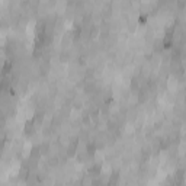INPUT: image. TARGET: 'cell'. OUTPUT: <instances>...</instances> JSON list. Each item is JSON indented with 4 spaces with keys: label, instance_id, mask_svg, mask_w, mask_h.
Returning <instances> with one entry per match:
<instances>
[{
    "label": "cell",
    "instance_id": "cell-1",
    "mask_svg": "<svg viewBox=\"0 0 186 186\" xmlns=\"http://www.w3.org/2000/svg\"><path fill=\"white\" fill-rule=\"evenodd\" d=\"M77 145H79V140H77V138H73V140L70 141L68 147H67V154L70 157L76 154V151H77Z\"/></svg>",
    "mask_w": 186,
    "mask_h": 186
},
{
    "label": "cell",
    "instance_id": "cell-2",
    "mask_svg": "<svg viewBox=\"0 0 186 186\" xmlns=\"http://www.w3.org/2000/svg\"><path fill=\"white\" fill-rule=\"evenodd\" d=\"M35 132V124L34 121H29V122H26V125H25V130H23V134L28 137H31L32 134Z\"/></svg>",
    "mask_w": 186,
    "mask_h": 186
},
{
    "label": "cell",
    "instance_id": "cell-3",
    "mask_svg": "<svg viewBox=\"0 0 186 186\" xmlns=\"http://www.w3.org/2000/svg\"><path fill=\"white\" fill-rule=\"evenodd\" d=\"M164 50V44H163V39H157L154 42V51L156 52H160V51Z\"/></svg>",
    "mask_w": 186,
    "mask_h": 186
},
{
    "label": "cell",
    "instance_id": "cell-4",
    "mask_svg": "<svg viewBox=\"0 0 186 186\" xmlns=\"http://www.w3.org/2000/svg\"><path fill=\"white\" fill-rule=\"evenodd\" d=\"M42 122H44V114L39 112V114H36V117L34 118V124H35V127H38V125H41Z\"/></svg>",
    "mask_w": 186,
    "mask_h": 186
},
{
    "label": "cell",
    "instance_id": "cell-5",
    "mask_svg": "<svg viewBox=\"0 0 186 186\" xmlns=\"http://www.w3.org/2000/svg\"><path fill=\"white\" fill-rule=\"evenodd\" d=\"M39 156H41V150H39V147H35L34 150H32V153H31V158H32V160H36V161H38Z\"/></svg>",
    "mask_w": 186,
    "mask_h": 186
},
{
    "label": "cell",
    "instance_id": "cell-6",
    "mask_svg": "<svg viewBox=\"0 0 186 186\" xmlns=\"http://www.w3.org/2000/svg\"><path fill=\"white\" fill-rule=\"evenodd\" d=\"M131 89L135 90V92L137 90H140V82H138V79H135V77L131 80Z\"/></svg>",
    "mask_w": 186,
    "mask_h": 186
},
{
    "label": "cell",
    "instance_id": "cell-7",
    "mask_svg": "<svg viewBox=\"0 0 186 186\" xmlns=\"http://www.w3.org/2000/svg\"><path fill=\"white\" fill-rule=\"evenodd\" d=\"M39 150H41V154H45V153H48V150H50V145H48L47 143H44V144L39 147Z\"/></svg>",
    "mask_w": 186,
    "mask_h": 186
}]
</instances>
